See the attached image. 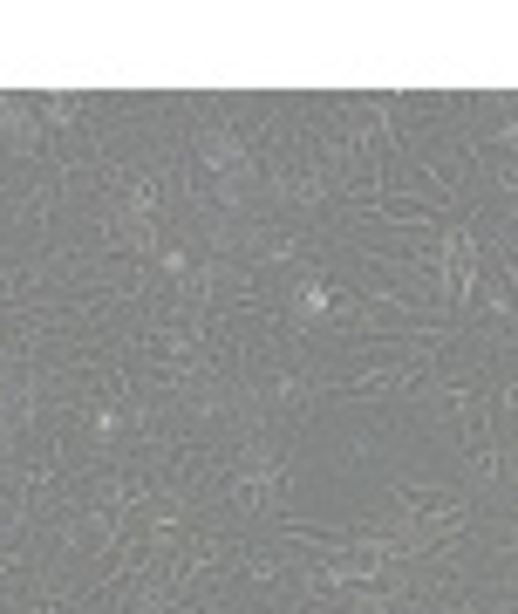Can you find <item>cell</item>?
<instances>
[{
    "label": "cell",
    "instance_id": "cell-1",
    "mask_svg": "<svg viewBox=\"0 0 518 614\" xmlns=\"http://www.w3.org/2000/svg\"><path fill=\"white\" fill-rule=\"evenodd\" d=\"M328 280H314V273H307V280H294V328H314V321H328Z\"/></svg>",
    "mask_w": 518,
    "mask_h": 614
}]
</instances>
